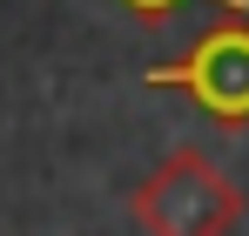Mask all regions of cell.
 Segmentation results:
<instances>
[{
    "label": "cell",
    "instance_id": "cell-1",
    "mask_svg": "<svg viewBox=\"0 0 249 236\" xmlns=\"http://www.w3.org/2000/svg\"><path fill=\"white\" fill-rule=\"evenodd\" d=\"M128 216H135L142 236H236V223H243V189L229 182V169L209 156V149L182 142V149H168V156L135 182Z\"/></svg>",
    "mask_w": 249,
    "mask_h": 236
},
{
    "label": "cell",
    "instance_id": "cell-2",
    "mask_svg": "<svg viewBox=\"0 0 249 236\" xmlns=\"http://www.w3.org/2000/svg\"><path fill=\"white\" fill-rule=\"evenodd\" d=\"M148 88H182L215 128H249V14H222L189 40V54L155 61Z\"/></svg>",
    "mask_w": 249,
    "mask_h": 236
},
{
    "label": "cell",
    "instance_id": "cell-3",
    "mask_svg": "<svg viewBox=\"0 0 249 236\" xmlns=\"http://www.w3.org/2000/svg\"><path fill=\"white\" fill-rule=\"evenodd\" d=\"M122 7L135 14V20H148V27H155V20H168L182 0H122ZM209 7H222V14H249V0H209Z\"/></svg>",
    "mask_w": 249,
    "mask_h": 236
}]
</instances>
